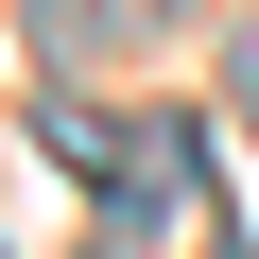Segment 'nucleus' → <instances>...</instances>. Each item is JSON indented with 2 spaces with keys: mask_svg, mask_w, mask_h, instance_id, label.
Listing matches in <instances>:
<instances>
[{
  "mask_svg": "<svg viewBox=\"0 0 259 259\" xmlns=\"http://www.w3.org/2000/svg\"><path fill=\"white\" fill-rule=\"evenodd\" d=\"M225 104H242V139H259V18L225 35Z\"/></svg>",
  "mask_w": 259,
  "mask_h": 259,
  "instance_id": "1",
  "label": "nucleus"
}]
</instances>
